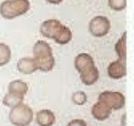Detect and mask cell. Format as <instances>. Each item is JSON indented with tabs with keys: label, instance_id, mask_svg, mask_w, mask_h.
I'll return each instance as SVG.
<instances>
[{
	"label": "cell",
	"instance_id": "cell-1",
	"mask_svg": "<svg viewBox=\"0 0 134 126\" xmlns=\"http://www.w3.org/2000/svg\"><path fill=\"white\" fill-rule=\"evenodd\" d=\"M40 31L43 37L52 39L60 45L69 43L72 39V33L69 28L63 25L58 19L44 21L40 25Z\"/></svg>",
	"mask_w": 134,
	"mask_h": 126
},
{
	"label": "cell",
	"instance_id": "cell-2",
	"mask_svg": "<svg viewBox=\"0 0 134 126\" xmlns=\"http://www.w3.org/2000/svg\"><path fill=\"white\" fill-rule=\"evenodd\" d=\"M75 67L80 75L82 83L86 86L96 84L99 79V71L89 54H79L75 60Z\"/></svg>",
	"mask_w": 134,
	"mask_h": 126
},
{
	"label": "cell",
	"instance_id": "cell-3",
	"mask_svg": "<svg viewBox=\"0 0 134 126\" xmlns=\"http://www.w3.org/2000/svg\"><path fill=\"white\" fill-rule=\"evenodd\" d=\"M34 61L37 69L43 73L52 71L55 64L52 48L44 40H38L33 48Z\"/></svg>",
	"mask_w": 134,
	"mask_h": 126
},
{
	"label": "cell",
	"instance_id": "cell-4",
	"mask_svg": "<svg viewBox=\"0 0 134 126\" xmlns=\"http://www.w3.org/2000/svg\"><path fill=\"white\" fill-rule=\"evenodd\" d=\"M29 0H5L0 4V15L5 19H13L26 14L30 9Z\"/></svg>",
	"mask_w": 134,
	"mask_h": 126
},
{
	"label": "cell",
	"instance_id": "cell-5",
	"mask_svg": "<svg viewBox=\"0 0 134 126\" xmlns=\"http://www.w3.org/2000/svg\"><path fill=\"white\" fill-rule=\"evenodd\" d=\"M32 109L25 104H20L11 109L9 113L10 122L15 126H29L33 121Z\"/></svg>",
	"mask_w": 134,
	"mask_h": 126
},
{
	"label": "cell",
	"instance_id": "cell-6",
	"mask_svg": "<svg viewBox=\"0 0 134 126\" xmlns=\"http://www.w3.org/2000/svg\"><path fill=\"white\" fill-rule=\"evenodd\" d=\"M110 22L104 16H96L91 19L89 29L92 35L96 37H102L108 34L110 29Z\"/></svg>",
	"mask_w": 134,
	"mask_h": 126
},
{
	"label": "cell",
	"instance_id": "cell-7",
	"mask_svg": "<svg viewBox=\"0 0 134 126\" xmlns=\"http://www.w3.org/2000/svg\"><path fill=\"white\" fill-rule=\"evenodd\" d=\"M98 100L104 102L112 110L115 111L123 108L125 105V96L119 92L104 91L99 95Z\"/></svg>",
	"mask_w": 134,
	"mask_h": 126
},
{
	"label": "cell",
	"instance_id": "cell-8",
	"mask_svg": "<svg viewBox=\"0 0 134 126\" xmlns=\"http://www.w3.org/2000/svg\"><path fill=\"white\" fill-rule=\"evenodd\" d=\"M107 74L113 79H121L126 76L127 67L126 63L120 60H117L110 63L107 68Z\"/></svg>",
	"mask_w": 134,
	"mask_h": 126
},
{
	"label": "cell",
	"instance_id": "cell-9",
	"mask_svg": "<svg viewBox=\"0 0 134 126\" xmlns=\"http://www.w3.org/2000/svg\"><path fill=\"white\" fill-rule=\"evenodd\" d=\"M112 109L104 102L98 100L92 107V115L98 121H104L108 119L112 113Z\"/></svg>",
	"mask_w": 134,
	"mask_h": 126
},
{
	"label": "cell",
	"instance_id": "cell-10",
	"mask_svg": "<svg viewBox=\"0 0 134 126\" xmlns=\"http://www.w3.org/2000/svg\"><path fill=\"white\" fill-rule=\"evenodd\" d=\"M56 118L52 111L41 110L37 113L36 121L40 126H52L55 122Z\"/></svg>",
	"mask_w": 134,
	"mask_h": 126
},
{
	"label": "cell",
	"instance_id": "cell-11",
	"mask_svg": "<svg viewBox=\"0 0 134 126\" xmlns=\"http://www.w3.org/2000/svg\"><path fill=\"white\" fill-rule=\"evenodd\" d=\"M17 69L19 73L25 75H31L37 70L36 63L33 58H23L17 63Z\"/></svg>",
	"mask_w": 134,
	"mask_h": 126
},
{
	"label": "cell",
	"instance_id": "cell-12",
	"mask_svg": "<svg viewBox=\"0 0 134 126\" xmlns=\"http://www.w3.org/2000/svg\"><path fill=\"white\" fill-rule=\"evenodd\" d=\"M29 91L28 84L22 80H15L10 83L8 85V92L17 96H23Z\"/></svg>",
	"mask_w": 134,
	"mask_h": 126
},
{
	"label": "cell",
	"instance_id": "cell-13",
	"mask_svg": "<svg viewBox=\"0 0 134 126\" xmlns=\"http://www.w3.org/2000/svg\"><path fill=\"white\" fill-rule=\"evenodd\" d=\"M115 51L119 60L126 63L127 60V32L125 31L115 45Z\"/></svg>",
	"mask_w": 134,
	"mask_h": 126
},
{
	"label": "cell",
	"instance_id": "cell-14",
	"mask_svg": "<svg viewBox=\"0 0 134 126\" xmlns=\"http://www.w3.org/2000/svg\"><path fill=\"white\" fill-rule=\"evenodd\" d=\"M23 99H24L23 96H17V95L8 92L5 96L2 102L6 107L13 108L22 104L23 102Z\"/></svg>",
	"mask_w": 134,
	"mask_h": 126
},
{
	"label": "cell",
	"instance_id": "cell-15",
	"mask_svg": "<svg viewBox=\"0 0 134 126\" xmlns=\"http://www.w3.org/2000/svg\"><path fill=\"white\" fill-rule=\"evenodd\" d=\"M11 59V50L5 43H0V67H3L9 63Z\"/></svg>",
	"mask_w": 134,
	"mask_h": 126
},
{
	"label": "cell",
	"instance_id": "cell-16",
	"mask_svg": "<svg viewBox=\"0 0 134 126\" xmlns=\"http://www.w3.org/2000/svg\"><path fill=\"white\" fill-rule=\"evenodd\" d=\"M110 8L115 11L123 10L127 6V0H108Z\"/></svg>",
	"mask_w": 134,
	"mask_h": 126
},
{
	"label": "cell",
	"instance_id": "cell-17",
	"mask_svg": "<svg viewBox=\"0 0 134 126\" xmlns=\"http://www.w3.org/2000/svg\"><path fill=\"white\" fill-rule=\"evenodd\" d=\"M72 102L77 105H83L87 101V96L85 92L83 91H78L75 92L72 97Z\"/></svg>",
	"mask_w": 134,
	"mask_h": 126
},
{
	"label": "cell",
	"instance_id": "cell-18",
	"mask_svg": "<svg viewBox=\"0 0 134 126\" xmlns=\"http://www.w3.org/2000/svg\"><path fill=\"white\" fill-rule=\"evenodd\" d=\"M67 126H87L86 122L83 119H76L71 121Z\"/></svg>",
	"mask_w": 134,
	"mask_h": 126
},
{
	"label": "cell",
	"instance_id": "cell-19",
	"mask_svg": "<svg viewBox=\"0 0 134 126\" xmlns=\"http://www.w3.org/2000/svg\"><path fill=\"white\" fill-rule=\"evenodd\" d=\"M46 2H48V3L52 4V5H59L60 3H61L63 0H46Z\"/></svg>",
	"mask_w": 134,
	"mask_h": 126
}]
</instances>
